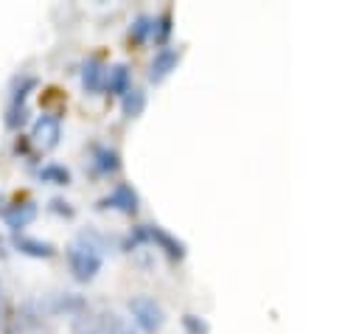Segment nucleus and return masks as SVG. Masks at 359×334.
Wrapping results in <instances>:
<instances>
[{
  "label": "nucleus",
  "instance_id": "1",
  "mask_svg": "<svg viewBox=\"0 0 359 334\" xmlns=\"http://www.w3.org/2000/svg\"><path fill=\"white\" fill-rule=\"evenodd\" d=\"M140 244H154L163 255H168V261H182L185 258V244L171 236L168 230H163L160 225H135L129 230V236L123 239L121 250H135Z\"/></svg>",
  "mask_w": 359,
  "mask_h": 334
},
{
  "label": "nucleus",
  "instance_id": "2",
  "mask_svg": "<svg viewBox=\"0 0 359 334\" xmlns=\"http://www.w3.org/2000/svg\"><path fill=\"white\" fill-rule=\"evenodd\" d=\"M73 334H137L126 317L109 309H87L70 323Z\"/></svg>",
  "mask_w": 359,
  "mask_h": 334
},
{
  "label": "nucleus",
  "instance_id": "3",
  "mask_svg": "<svg viewBox=\"0 0 359 334\" xmlns=\"http://www.w3.org/2000/svg\"><path fill=\"white\" fill-rule=\"evenodd\" d=\"M65 258H67V269H70L73 281H79V283H90L104 267V253L81 236L65 250Z\"/></svg>",
  "mask_w": 359,
  "mask_h": 334
},
{
  "label": "nucleus",
  "instance_id": "4",
  "mask_svg": "<svg viewBox=\"0 0 359 334\" xmlns=\"http://www.w3.org/2000/svg\"><path fill=\"white\" fill-rule=\"evenodd\" d=\"M36 306L42 314H50V317H79L81 312L90 309L87 298L79 292H50L42 300H36Z\"/></svg>",
  "mask_w": 359,
  "mask_h": 334
},
{
  "label": "nucleus",
  "instance_id": "5",
  "mask_svg": "<svg viewBox=\"0 0 359 334\" xmlns=\"http://www.w3.org/2000/svg\"><path fill=\"white\" fill-rule=\"evenodd\" d=\"M129 314H132V323H135L140 331H146V334L160 331L163 323H165L163 306H160L154 298H149V295H135V298L129 300Z\"/></svg>",
  "mask_w": 359,
  "mask_h": 334
},
{
  "label": "nucleus",
  "instance_id": "6",
  "mask_svg": "<svg viewBox=\"0 0 359 334\" xmlns=\"http://www.w3.org/2000/svg\"><path fill=\"white\" fill-rule=\"evenodd\" d=\"M59 138H62V118H59V112H42V115L34 118L31 135H28L34 149L50 152V149L59 146Z\"/></svg>",
  "mask_w": 359,
  "mask_h": 334
},
{
  "label": "nucleus",
  "instance_id": "7",
  "mask_svg": "<svg viewBox=\"0 0 359 334\" xmlns=\"http://www.w3.org/2000/svg\"><path fill=\"white\" fill-rule=\"evenodd\" d=\"M3 334H48L36 300H25L20 309H14L8 323H6V328H3Z\"/></svg>",
  "mask_w": 359,
  "mask_h": 334
},
{
  "label": "nucleus",
  "instance_id": "8",
  "mask_svg": "<svg viewBox=\"0 0 359 334\" xmlns=\"http://www.w3.org/2000/svg\"><path fill=\"white\" fill-rule=\"evenodd\" d=\"M137 205H140V196H137L135 185H129V182H118L109 194H104L95 202L98 211H118V213H126V216H135Z\"/></svg>",
  "mask_w": 359,
  "mask_h": 334
},
{
  "label": "nucleus",
  "instance_id": "9",
  "mask_svg": "<svg viewBox=\"0 0 359 334\" xmlns=\"http://www.w3.org/2000/svg\"><path fill=\"white\" fill-rule=\"evenodd\" d=\"M39 213V205L31 196H17L14 202H6L3 208V225L11 233H22V227H28Z\"/></svg>",
  "mask_w": 359,
  "mask_h": 334
},
{
  "label": "nucleus",
  "instance_id": "10",
  "mask_svg": "<svg viewBox=\"0 0 359 334\" xmlns=\"http://www.w3.org/2000/svg\"><path fill=\"white\" fill-rule=\"evenodd\" d=\"M121 154L107 143H90V171L95 177H109L121 171Z\"/></svg>",
  "mask_w": 359,
  "mask_h": 334
},
{
  "label": "nucleus",
  "instance_id": "11",
  "mask_svg": "<svg viewBox=\"0 0 359 334\" xmlns=\"http://www.w3.org/2000/svg\"><path fill=\"white\" fill-rule=\"evenodd\" d=\"M79 76H81V90L87 95H98L104 90V81H107V65H104V59L101 56H87L81 62Z\"/></svg>",
  "mask_w": 359,
  "mask_h": 334
},
{
  "label": "nucleus",
  "instance_id": "12",
  "mask_svg": "<svg viewBox=\"0 0 359 334\" xmlns=\"http://www.w3.org/2000/svg\"><path fill=\"white\" fill-rule=\"evenodd\" d=\"M177 65H180V51L177 48H160L154 53V59L149 62V81L160 84L163 79L171 76V70H177Z\"/></svg>",
  "mask_w": 359,
  "mask_h": 334
},
{
  "label": "nucleus",
  "instance_id": "13",
  "mask_svg": "<svg viewBox=\"0 0 359 334\" xmlns=\"http://www.w3.org/2000/svg\"><path fill=\"white\" fill-rule=\"evenodd\" d=\"M11 247L28 258H53L56 255V247L50 241H42L36 236H25V233H14L11 236Z\"/></svg>",
  "mask_w": 359,
  "mask_h": 334
},
{
  "label": "nucleus",
  "instance_id": "14",
  "mask_svg": "<svg viewBox=\"0 0 359 334\" xmlns=\"http://www.w3.org/2000/svg\"><path fill=\"white\" fill-rule=\"evenodd\" d=\"M104 90L109 95H123L126 90H132V70L129 65L118 62L112 67H107V81H104Z\"/></svg>",
  "mask_w": 359,
  "mask_h": 334
},
{
  "label": "nucleus",
  "instance_id": "15",
  "mask_svg": "<svg viewBox=\"0 0 359 334\" xmlns=\"http://www.w3.org/2000/svg\"><path fill=\"white\" fill-rule=\"evenodd\" d=\"M39 87V79L31 76V73H20L14 81H11V90H8V104L14 107H25L28 104V95Z\"/></svg>",
  "mask_w": 359,
  "mask_h": 334
},
{
  "label": "nucleus",
  "instance_id": "16",
  "mask_svg": "<svg viewBox=\"0 0 359 334\" xmlns=\"http://www.w3.org/2000/svg\"><path fill=\"white\" fill-rule=\"evenodd\" d=\"M36 180L39 182H45V185H70V168L67 166H62V163H42L39 168H36Z\"/></svg>",
  "mask_w": 359,
  "mask_h": 334
},
{
  "label": "nucleus",
  "instance_id": "17",
  "mask_svg": "<svg viewBox=\"0 0 359 334\" xmlns=\"http://www.w3.org/2000/svg\"><path fill=\"white\" fill-rule=\"evenodd\" d=\"M121 109H123L126 118H137V115H143V109H146V93H143L140 87L126 90V93L121 95Z\"/></svg>",
  "mask_w": 359,
  "mask_h": 334
},
{
  "label": "nucleus",
  "instance_id": "18",
  "mask_svg": "<svg viewBox=\"0 0 359 334\" xmlns=\"http://www.w3.org/2000/svg\"><path fill=\"white\" fill-rule=\"evenodd\" d=\"M151 34H154V17L137 14V17L132 20V25H129V42L143 45L146 39H151Z\"/></svg>",
  "mask_w": 359,
  "mask_h": 334
},
{
  "label": "nucleus",
  "instance_id": "19",
  "mask_svg": "<svg viewBox=\"0 0 359 334\" xmlns=\"http://www.w3.org/2000/svg\"><path fill=\"white\" fill-rule=\"evenodd\" d=\"M28 115H31L28 104H25V107H14V104H6V112H3V123H6V129H11V132H20V129L28 123Z\"/></svg>",
  "mask_w": 359,
  "mask_h": 334
},
{
  "label": "nucleus",
  "instance_id": "20",
  "mask_svg": "<svg viewBox=\"0 0 359 334\" xmlns=\"http://www.w3.org/2000/svg\"><path fill=\"white\" fill-rule=\"evenodd\" d=\"M168 36H171V8H165V11H160V14L154 17V34H151V39L165 48Z\"/></svg>",
  "mask_w": 359,
  "mask_h": 334
},
{
  "label": "nucleus",
  "instance_id": "21",
  "mask_svg": "<svg viewBox=\"0 0 359 334\" xmlns=\"http://www.w3.org/2000/svg\"><path fill=\"white\" fill-rule=\"evenodd\" d=\"M182 328L185 334H210V326L199 314H182Z\"/></svg>",
  "mask_w": 359,
  "mask_h": 334
},
{
  "label": "nucleus",
  "instance_id": "22",
  "mask_svg": "<svg viewBox=\"0 0 359 334\" xmlns=\"http://www.w3.org/2000/svg\"><path fill=\"white\" fill-rule=\"evenodd\" d=\"M48 211L56 213V216H62V219H73V216H76V208H73L67 199H62V196H53V199L48 202Z\"/></svg>",
  "mask_w": 359,
  "mask_h": 334
},
{
  "label": "nucleus",
  "instance_id": "23",
  "mask_svg": "<svg viewBox=\"0 0 359 334\" xmlns=\"http://www.w3.org/2000/svg\"><path fill=\"white\" fill-rule=\"evenodd\" d=\"M11 306H8V300L0 295V328H6V323H8V317H11Z\"/></svg>",
  "mask_w": 359,
  "mask_h": 334
},
{
  "label": "nucleus",
  "instance_id": "24",
  "mask_svg": "<svg viewBox=\"0 0 359 334\" xmlns=\"http://www.w3.org/2000/svg\"><path fill=\"white\" fill-rule=\"evenodd\" d=\"M6 253H8V250H6V241H3V239H0V258H3V255H6Z\"/></svg>",
  "mask_w": 359,
  "mask_h": 334
},
{
  "label": "nucleus",
  "instance_id": "25",
  "mask_svg": "<svg viewBox=\"0 0 359 334\" xmlns=\"http://www.w3.org/2000/svg\"><path fill=\"white\" fill-rule=\"evenodd\" d=\"M3 208H6V196L0 194V216H3Z\"/></svg>",
  "mask_w": 359,
  "mask_h": 334
}]
</instances>
